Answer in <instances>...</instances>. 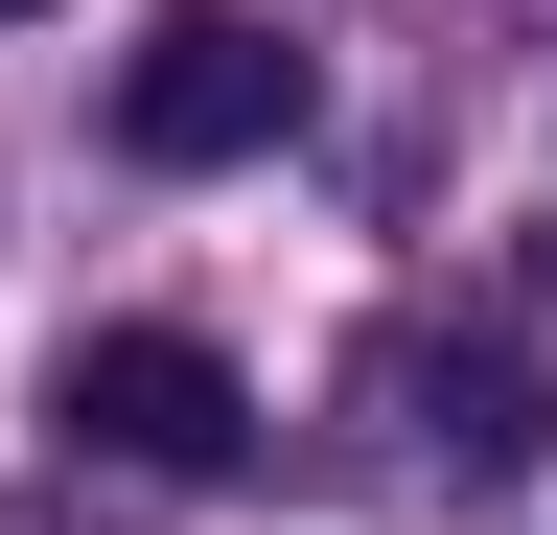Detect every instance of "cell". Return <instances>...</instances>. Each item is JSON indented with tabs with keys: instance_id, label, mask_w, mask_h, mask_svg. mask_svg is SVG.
Masks as SVG:
<instances>
[{
	"instance_id": "1",
	"label": "cell",
	"mask_w": 557,
	"mask_h": 535,
	"mask_svg": "<svg viewBox=\"0 0 557 535\" xmlns=\"http://www.w3.org/2000/svg\"><path fill=\"white\" fill-rule=\"evenodd\" d=\"M47 420L94 442V465H163V489H209V465L256 442V396H233V350H186V326H94Z\"/></svg>"
},
{
	"instance_id": "2",
	"label": "cell",
	"mask_w": 557,
	"mask_h": 535,
	"mask_svg": "<svg viewBox=\"0 0 557 535\" xmlns=\"http://www.w3.org/2000/svg\"><path fill=\"white\" fill-rule=\"evenodd\" d=\"M278 117H302V47H256L233 0H186V24L116 71V163H256Z\"/></svg>"
},
{
	"instance_id": "3",
	"label": "cell",
	"mask_w": 557,
	"mask_h": 535,
	"mask_svg": "<svg viewBox=\"0 0 557 535\" xmlns=\"http://www.w3.org/2000/svg\"><path fill=\"white\" fill-rule=\"evenodd\" d=\"M418 396H442V465H534V373L511 350H442Z\"/></svg>"
},
{
	"instance_id": "4",
	"label": "cell",
	"mask_w": 557,
	"mask_h": 535,
	"mask_svg": "<svg viewBox=\"0 0 557 535\" xmlns=\"http://www.w3.org/2000/svg\"><path fill=\"white\" fill-rule=\"evenodd\" d=\"M0 24H24V0H0Z\"/></svg>"
}]
</instances>
